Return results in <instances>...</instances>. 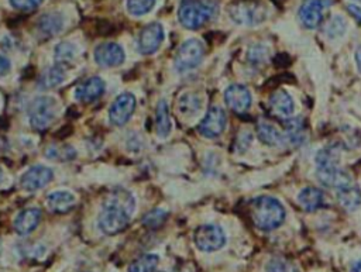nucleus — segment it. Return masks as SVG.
Here are the masks:
<instances>
[{"instance_id": "1", "label": "nucleus", "mask_w": 361, "mask_h": 272, "mask_svg": "<svg viewBox=\"0 0 361 272\" xmlns=\"http://www.w3.org/2000/svg\"><path fill=\"white\" fill-rule=\"evenodd\" d=\"M136 202L132 192L123 188L112 190L103 202L99 215V227L107 236H116L125 231L132 220Z\"/></svg>"}, {"instance_id": "2", "label": "nucleus", "mask_w": 361, "mask_h": 272, "mask_svg": "<svg viewBox=\"0 0 361 272\" xmlns=\"http://www.w3.org/2000/svg\"><path fill=\"white\" fill-rule=\"evenodd\" d=\"M249 216L257 228L270 231L284 223L285 209L274 198L260 197L250 202Z\"/></svg>"}, {"instance_id": "3", "label": "nucleus", "mask_w": 361, "mask_h": 272, "mask_svg": "<svg viewBox=\"0 0 361 272\" xmlns=\"http://www.w3.org/2000/svg\"><path fill=\"white\" fill-rule=\"evenodd\" d=\"M216 5L208 0H186L178 10L179 23L188 30H197L216 15Z\"/></svg>"}, {"instance_id": "4", "label": "nucleus", "mask_w": 361, "mask_h": 272, "mask_svg": "<svg viewBox=\"0 0 361 272\" xmlns=\"http://www.w3.org/2000/svg\"><path fill=\"white\" fill-rule=\"evenodd\" d=\"M268 15L270 10L264 3L253 0H243L229 8L230 19L240 26H258L267 20Z\"/></svg>"}, {"instance_id": "5", "label": "nucleus", "mask_w": 361, "mask_h": 272, "mask_svg": "<svg viewBox=\"0 0 361 272\" xmlns=\"http://www.w3.org/2000/svg\"><path fill=\"white\" fill-rule=\"evenodd\" d=\"M57 102L50 96L35 98L28 107V120L34 130L44 132L47 130L55 119Z\"/></svg>"}, {"instance_id": "6", "label": "nucleus", "mask_w": 361, "mask_h": 272, "mask_svg": "<svg viewBox=\"0 0 361 272\" xmlns=\"http://www.w3.org/2000/svg\"><path fill=\"white\" fill-rule=\"evenodd\" d=\"M193 242L200 251L213 253L226 244V235L220 226L204 224L195 230Z\"/></svg>"}, {"instance_id": "7", "label": "nucleus", "mask_w": 361, "mask_h": 272, "mask_svg": "<svg viewBox=\"0 0 361 272\" xmlns=\"http://www.w3.org/2000/svg\"><path fill=\"white\" fill-rule=\"evenodd\" d=\"M205 55V47L196 38H191L182 43L175 54V68L179 72H186L195 69L200 62H202Z\"/></svg>"}, {"instance_id": "8", "label": "nucleus", "mask_w": 361, "mask_h": 272, "mask_svg": "<svg viewBox=\"0 0 361 272\" xmlns=\"http://www.w3.org/2000/svg\"><path fill=\"white\" fill-rule=\"evenodd\" d=\"M166 38V31L163 24L159 23H150L147 24L139 35V53L143 55L155 54L159 47H161Z\"/></svg>"}, {"instance_id": "9", "label": "nucleus", "mask_w": 361, "mask_h": 272, "mask_svg": "<svg viewBox=\"0 0 361 272\" xmlns=\"http://www.w3.org/2000/svg\"><path fill=\"white\" fill-rule=\"evenodd\" d=\"M331 6L329 0H303L298 17L303 27L306 28H316L324 21L325 10Z\"/></svg>"}, {"instance_id": "10", "label": "nucleus", "mask_w": 361, "mask_h": 272, "mask_svg": "<svg viewBox=\"0 0 361 272\" xmlns=\"http://www.w3.org/2000/svg\"><path fill=\"white\" fill-rule=\"evenodd\" d=\"M136 110V98L132 93H122L116 98L109 110V119L114 126L122 127L130 119Z\"/></svg>"}, {"instance_id": "11", "label": "nucleus", "mask_w": 361, "mask_h": 272, "mask_svg": "<svg viewBox=\"0 0 361 272\" xmlns=\"http://www.w3.org/2000/svg\"><path fill=\"white\" fill-rule=\"evenodd\" d=\"M226 125H227V118L224 110L218 106H213L208 110L204 120L199 123L197 130L206 138H216L224 132Z\"/></svg>"}, {"instance_id": "12", "label": "nucleus", "mask_w": 361, "mask_h": 272, "mask_svg": "<svg viewBox=\"0 0 361 272\" xmlns=\"http://www.w3.org/2000/svg\"><path fill=\"white\" fill-rule=\"evenodd\" d=\"M54 172L51 168L44 165H35L31 167L28 171H26L20 179V185L24 190L35 192L47 186L53 181Z\"/></svg>"}, {"instance_id": "13", "label": "nucleus", "mask_w": 361, "mask_h": 272, "mask_svg": "<svg viewBox=\"0 0 361 272\" xmlns=\"http://www.w3.org/2000/svg\"><path fill=\"white\" fill-rule=\"evenodd\" d=\"M95 61L100 66H118L126 60L123 47L117 43H103L95 48Z\"/></svg>"}, {"instance_id": "14", "label": "nucleus", "mask_w": 361, "mask_h": 272, "mask_svg": "<svg viewBox=\"0 0 361 272\" xmlns=\"http://www.w3.org/2000/svg\"><path fill=\"white\" fill-rule=\"evenodd\" d=\"M224 102L236 113H245L252 106V93L243 85H231L224 92Z\"/></svg>"}, {"instance_id": "15", "label": "nucleus", "mask_w": 361, "mask_h": 272, "mask_svg": "<svg viewBox=\"0 0 361 272\" xmlns=\"http://www.w3.org/2000/svg\"><path fill=\"white\" fill-rule=\"evenodd\" d=\"M105 93V82L99 76H92L79 85L75 91V98L82 103H92Z\"/></svg>"}, {"instance_id": "16", "label": "nucleus", "mask_w": 361, "mask_h": 272, "mask_svg": "<svg viewBox=\"0 0 361 272\" xmlns=\"http://www.w3.org/2000/svg\"><path fill=\"white\" fill-rule=\"evenodd\" d=\"M42 220V210L37 208H28L21 210L15 220V230L20 236H27L33 233Z\"/></svg>"}, {"instance_id": "17", "label": "nucleus", "mask_w": 361, "mask_h": 272, "mask_svg": "<svg viewBox=\"0 0 361 272\" xmlns=\"http://www.w3.org/2000/svg\"><path fill=\"white\" fill-rule=\"evenodd\" d=\"M268 103H270V109L272 110L274 114L278 116V118H290L295 109L291 95L284 89H278L272 92Z\"/></svg>"}, {"instance_id": "18", "label": "nucleus", "mask_w": 361, "mask_h": 272, "mask_svg": "<svg viewBox=\"0 0 361 272\" xmlns=\"http://www.w3.org/2000/svg\"><path fill=\"white\" fill-rule=\"evenodd\" d=\"M317 176H319V181L322 182L325 186L333 188L337 190L347 188L351 183L350 175L339 167L329 168V170H317Z\"/></svg>"}, {"instance_id": "19", "label": "nucleus", "mask_w": 361, "mask_h": 272, "mask_svg": "<svg viewBox=\"0 0 361 272\" xmlns=\"http://www.w3.org/2000/svg\"><path fill=\"white\" fill-rule=\"evenodd\" d=\"M47 206L53 213H57V215L68 213L75 206V197L71 192H67V190L53 192L51 195H49V198H47Z\"/></svg>"}, {"instance_id": "20", "label": "nucleus", "mask_w": 361, "mask_h": 272, "mask_svg": "<svg viewBox=\"0 0 361 272\" xmlns=\"http://www.w3.org/2000/svg\"><path fill=\"white\" fill-rule=\"evenodd\" d=\"M257 134H258L260 141L270 147H276L279 144H284V141H285L284 132L278 130L276 126H274L268 120H260L257 123Z\"/></svg>"}, {"instance_id": "21", "label": "nucleus", "mask_w": 361, "mask_h": 272, "mask_svg": "<svg viewBox=\"0 0 361 272\" xmlns=\"http://www.w3.org/2000/svg\"><path fill=\"white\" fill-rule=\"evenodd\" d=\"M305 138H306L305 125L301 118L291 119L284 123V140H285L284 143L285 144H291L292 147H299L301 144H303Z\"/></svg>"}, {"instance_id": "22", "label": "nucleus", "mask_w": 361, "mask_h": 272, "mask_svg": "<svg viewBox=\"0 0 361 272\" xmlns=\"http://www.w3.org/2000/svg\"><path fill=\"white\" fill-rule=\"evenodd\" d=\"M298 201L302 209H305L306 212H315L324 206L325 197H324V192L320 189L305 188L298 195Z\"/></svg>"}, {"instance_id": "23", "label": "nucleus", "mask_w": 361, "mask_h": 272, "mask_svg": "<svg viewBox=\"0 0 361 272\" xmlns=\"http://www.w3.org/2000/svg\"><path fill=\"white\" fill-rule=\"evenodd\" d=\"M155 126H157V134L159 138H167L171 133L173 125L170 119L168 105L166 100H159L155 110Z\"/></svg>"}, {"instance_id": "24", "label": "nucleus", "mask_w": 361, "mask_h": 272, "mask_svg": "<svg viewBox=\"0 0 361 272\" xmlns=\"http://www.w3.org/2000/svg\"><path fill=\"white\" fill-rule=\"evenodd\" d=\"M37 27L42 34H44L47 37H53L62 30L64 19L60 13H47L38 20Z\"/></svg>"}, {"instance_id": "25", "label": "nucleus", "mask_w": 361, "mask_h": 272, "mask_svg": "<svg viewBox=\"0 0 361 272\" xmlns=\"http://www.w3.org/2000/svg\"><path fill=\"white\" fill-rule=\"evenodd\" d=\"M339 163H340V154H339V148L335 145L320 149L319 154L316 155L317 170L336 168L339 167Z\"/></svg>"}, {"instance_id": "26", "label": "nucleus", "mask_w": 361, "mask_h": 272, "mask_svg": "<svg viewBox=\"0 0 361 272\" xmlns=\"http://www.w3.org/2000/svg\"><path fill=\"white\" fill-rule=\"evenodd\" d=\"M64 78H65L64 68L57 65V66H53V68L47 69L42 76H39L38 85L42 87V89H51V88L58 87L60 84H62Z\"/></svg>"}, {"instance_id": "27", "label": "nucleus", "mask_w": 361, "mask_h": 272, "mask_svg": "<svg viewBox=\"0 0 361 272\" xmlns=\"http://www.w3.org/2000/svg\"><path fill=\"white\" fill-rule=\"evenodd\" d=\"M337 201L346 210H354L361 205V193L351 186L337 190Z\"/></svg>"}, {"instance_id": "28", "label": "nucleus", "mask_w": 361, "mask_h": 272, "mask_svg": "<svg viewBox=\"0 0 361 272\" xmlns=\"http://www.w3.org/2000/svg\"><path fill=\"white\" fill-rule=\"evenodd\" d=\"M158 262H159L158 255L144 254L129 265V272H155Z\"/></svg>"}, {"instance_id": "29", "label": "nucleus", "mask_w": 361, "mask_h": 272, "mask_svg": "<svg viewBox=\"0 0 361 272\" xmlns=\"http://www.w3.org/2000/svg\"><path fill=\"white\" fill-rule=\"evenodd\" d=\"M75 149L71 145H50L46 149V157L53 161H69L75 158Z\"/></svg>"}, {"instance_id": "30", "label": "nucleus", "mask_w": 361, "mask_h": 272, "mask_svg": "<svg viewBox=\"0 0 361 272\" xmlns=\"http://www.w3.org/2000/svg\"><path fill=\"white\" fill-rule=\"evenodd\" d=\"M155 2L157 0H127L126 8L132 16L141 17L154 9Z\"/></svg>"}, {"instance_id": "31", "label": "nucleus", "mask_w": 361, "mask_h": 272, "mask_svg": "<svg viewBox=\"0 0 361 272\" xmlns=\"http://www.w3.org/2000/svg\"><path fill=\"white\" fill-rule=\"evenodd\" d=\"M168 219V212L163 210V209H154V210H150L144 217H143V224L147 227V228H151V230H155V228H159L161 227Z\"/></svg>"}, {"instance_id": "32", "label": "nucleus", "mask_w": 361, "mask_h": 272, "mask_svg": "<svg viewBox=\"0 0 361 272\" xmlns=\"http://www.w3.org/2000/svg\"><path fill=\"white\" fill-rule=\"evenodd\" d=\"M76 55V47L72 43H61L55 48V61L58 64H68L71 62Z\"/></svg>"}, {"instance_id": "33", "label": "nucleus", "mask_w": 361, "mask_h": 272, "mask_svg": "<svg viewBox=\"0 0 361 272\" xmlns=\"http://www.w3.org/2000/svg\"><path fill=\"white\" fill-rule=\"evenodd\" d=\"M267 272H298V269L291 261L276 257L268 262Z\"/></svg>"}, {"instance_id": "34", "label": "nucleus", "mask_w": 361, "mask_h": 272, "mask_svg": "<svg viewBox=\"0 0 361 272\" xmlns=\"http://www.w3.org/2000/svg\"><path fill=\"white\" fill-rule=\"evenodd\" d=\"M346 30V21L342 16H335L332 17L328 23H326V27H325V31L329 37L335 38V37H339L344 33Z\"/></svg>"}, {"instance_id": "35", "label": "nucleus", "mask_w": 361, "mask_h": 272, "mask_svg": "<svg viewBox=\"0 0 361 272\" xmlns=\"http://www.w3.org/2000/svg\"><path fill=\"white\" fill-rule=\"evenodd\" d=\"M199 107H200V102L199 98L195 95H185L181 99L179 109L185 114H195L196 111H199Z\"/></svg>"}, {"instance_id": "36", "label": "nucleus", "mask_w": 361, "mask_h": 272, "mask_svg": "<svg viewBox=\"0 0 361 272\" xmlns=\"http://www.w3.org/2000/svg\"><path fill=\"white\" fill-rule=\"evenodd\" d=\"M10 6L20 12H33L44 3V0H9Z\"/></svg>"}, {"instance_id": "37", "label": "nucleus", "mask_w": 361, "mask_h": 272, "mask_svg": "<svg viewBox=\"0 0 361 272\" xmlns=\"http://www.w3.org/2000/svg\"><path fill=\"white\" fill-rule=\"evenodd\" d=\"M9 72H10V61L6 57L0 55V78L8 75Z\"/></svg>"}, {"instance_id": "38", "label": "nucleus", "mask_w": 361, "mask_h": 272, "mask_svg": "<svg viewBox=\"0 0 361 272\" xmlns=\"http://www.w3.org/2000/svg\"><path fill=\"white\" fill-rule=\"evenodd\" d=\"M347 10H349V13L361 24V8H360V6H355V5H349V6H347Z\"/></svg>"}, {"instance_id": "39", "label": "nucleus", "mask_w": 361, "mask_h": 272, "mask_svg": "<svg viewBox=\"0 0 361 272\" xmlns=\"http://www.w3.org/2000/svg\"><path fill=\"white\" fill-rule=\"evenodd\" d=\"M9 145H8V140L5 137H0V155L5 154L8 151Z\"/></svg>"}, {"instance_id": "40", "label": "nucleus", "mask_w": 361, "mask_h": 272, "mask_svg": "<svg viewBox=\"0 0 361 272\" xmlns=\"http://www.w3.org/2000/svg\"><path fill=\"white\" fill-rule=\"evenodd\" d=\"M355 61H357V65H358V71L361 72V47H358V50L355 53Z\"/></svg>"}, {"instance_id": "41", "label": "nucleus", "mask_w": 361, "mask_h": 272, "mask_svg": "<svg viewBox=\"0 0 361 272\" xmlns=\"http://www.w3.org/2000/svg\"><path fill=\"white\" fill-rule=\"evenodd\" d=\"M351 272H361V261H357V262L353 265Z\"/></svg>"}, {"instance_id": "42", "label": "nucleus", "mask_w": 361, "mask_h": 272, "mask_svg": "<svg viewBox=\"0 0 361 272\" xmlns=\"http://www.w3.org/2000/svg\"><path fill=\"white\" fill-rule=\"evenodd\" d=\"M0 254H2V240H0Z\"/></svg>"}, {"instance_id": "43", "label": "nucleus", "mask_w": 361, "mask_h": 272, "mask_svg": "<svg viewBox=\"0 0 361 272\" xmlns=\"http://www.w3.org/2000/svg\"><path fill=\"white\" fill-rule=\"evenodd\" d=\"M357 2H358V0H357Z\"/></svg>"}]
</instances>
